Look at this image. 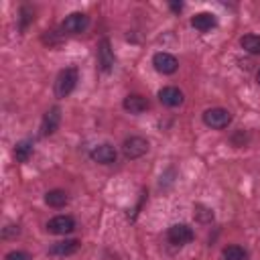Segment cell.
Here are the masks:
<instances>
[{
	"instance_id": "obj_1",
	"label": "cell",
	"mask_w": 260,
	"mask_h": 260,
	"mask_svg": "<svg viewBox=\"0 0 260 260\" xmlns=\"http://www.w3.org/2000/svg\"><path fill=\"white\" fill-rule=\"evenodd\" d=\"M79 81V73H77V67H65L59 71L57 79H55V95L57 98H67L75 85Z\"/></svg>"
},
{
	"instance_id": "obj_2",
	"label": "cell",
	"mask_w": 260,
	"mask_h": 260,
	"mask_svg": "<svg viewBox=\"0 0 260 260\" xmlns=\"http://www.w3.org/2000/svg\"><path fill=\"white\" fill-rule=\"evenodd\" d=\"M203 122L209 128L223 130V128H228L232 124V114L225 108H209V110L203 112Z\"/></svg>"
},
{
	"instance_id": "obj_3",
	"label": "cell",
	"mask_w": 260,
	"mask_h": 260,
	"mask_svg": "<svg viewBox=\"0 0 260 260\" xmlns=\"http://www.w3.org/2000/svg\"><path fill=\"white\" fill-rule=\"evenodd\" d=\"M122 152H124V156L130 158V160L140 158V156H144V154L148 152V140H146L144 136H130V138L124 140Z\"/></svg>"
},
{
	"instance_id": "obj_4",
	"label": "cell",
	"mask_w": 260,
	"mask_h": 260,
	"mask_svg": "<svg viewBox=\"0 0 260 260\" xmlns=\"http://www.w3.org/2000/svg\"><path fill=\"white\" fill-rule=\"evenodd\" d=\"M89 26V16L83 12H71L69 16H65V20L61 22V30L63 32H71V35H79Z\"/></svg>"
},
{
	"instance_id": "obj_5",
	"label": "cell",
	"mask_w": 260,
	"mask_h": 260,
	"mask_svg": "<svg viewBox=\"0 0 260 260\" xmlns=\"http://www.w3.org/2000/svg\"><path fill=\"white\" fill-rule=\"evenodd\" d=\"M152 65H154V69H156L158 73H162V75H171V73H175V71L179 69V61H177V57L171 55V53H165V51L154 53V57H152Z\"/></svg>"
},
{
	"instance_id": "obj_6",
	"label": "cell",
	"mask_w": 260,
	"mask_h": 260,
	"mask_svg": "<svg viewBox=\"0 0 260 260\" xmlns=\"http://www.w3.org/2000/svg\"><path fill=\"white\" fill-rule=\"evenodd\" d=\"M167 238H169V242L175 244V246H185V244H189V242L195 238V234H193V230H191L187 223H175V225L169 228Z\"/></svg>"
},
{
	"instance_id": "obj_7",
	"label": "cell",
	"mask_w": 260,
	"mask_h": 260,
	"mask_svg": "<svg viewBox=\"0 0 260 260\" xmlns=\"http://www.w3.org/2000/svg\"><path fill=\"white\" fill-rule=\"evenodd\" d=\"M73 230H75V219L71 215H55L47 223V232L55 236H65V234H71Z\"/></svg>"
},
{
	"instance_id": "obj_8",
	"label": "cell",
	"mask_w": 260,
	"mask_h": 260,
	"mask_svg": "<svg viewBox=\"0 0 260 260\" xmlns=\"http://www.w3.org/2000/svg\"><path fill=\"white\" fill-rule=\"evenodd\" d=\"M98 65L102 73H110L114 67V51H112L110 39H102L98 45Z\"/></svg>"
},
{
	"instance_id": "obj_9",
	"label": "cell",
	"mask_w": 260,
	"mask_h": 260,
	"mask_svg": "<svg viewBox=\"0 0 260 260\" xmlns=\"http://www.w3.org/2000/svg\"><path fill=\"white\" fill-rule=\"evenodd\" d=\"M89 156H91V160L98 162V165H112V162H116L118 152H116V148H114L112 144L104 142V144L93 146L91 152H89Z\"/></svg>"
},
{
	"instance_id": "obj_10",
	"label": "cell",
	"mask_w": 260,
	"mask_h": 260,
	"mask_svg": "<svg viewBox=\"0 0 260 260\" xmlns=\"http://www.w3.org/2000/svg\"><path fill=\"white\" fill-rule=\"evenodd\" d=\"M59 124H61V110H59L57 106H53V108H49V110L45 112V116H43L41 134H43V136L55 134V130L59 128Z\"/></svg>"
},
{
	"instance_id": "obj_11",
	"label": "cell",
	"mask_w": 260,
	"mask_h": 260,
	"mask_svg": "<svg viewBox=\"0 0 260 260\" xmlns=\"http://www.w3.org/2000/svg\"><path fill=\"white\" fill-rule=\"evenodd\" d=\"M158 102L167 108H177L183 104V91L175 85H167V87L158 89Z\"/></svg>"
},
{
	"instance_id": "obj_12",
	"label": "cell",
	"mask_w": 260,
	"mask_h": 260,
	"mask_svg": "<svg viewBox=\"0 0 260 260\" xmlns=\"http://www.w3.org/2000/svg\"><path fill=\"white\" fill-rule=\"evenodd\" d=\"M122 108L126 112H130V114H142V112L148 110V100L144 95H140V93H130V95L124 98Z\"/></svg>"
},
{
	"instance_id": "obj_13",
	"label": "cell",
	"mask_w": 260,
	"mask_h": 260,
	"mask_svg": "<svg viewBox=\"0 0 260 260\" xmlns=\"http://www.w3.org/2000/svg\"><path fill=\"white\" fill-rule=\"evenodd\" d=\"M79 248H81V242L79 240H61V242H55L49 248V254L51 256H71Z\"/></svg>"
},
{
	"instance_id": "obj_14",
	"label": "cell",
	"mask_w": 260,
	"mask_h": 260,
	"mask_svg": "<svg viewBox=\"0 0 260 260\" xmlns=\"http://www.w3.org/2000/svg\"><path fill=\"white\" fill-rule=\"evenodd\" d=\"M215 16L211 14V12H199V14H195L193 18H191V26L193 28H197V30H201V32H207V30H211L213 26H215Z\"/></svg>"
},
{
	"instance_id": "obj_15",
	"label": "cell",
	"mask_w": 260,
	"mask_h": 260,
	"mask_svg": "<svg viewBox=\"0 0 260 260\" xmlns=\"http://www.w3.org/2000/svg\"><path fill=\"white\" fill-rule=\"evenodd\" d=\"M67 201H69V197H67V193H65L63 189H51V191L45 193V203H47L49 207L59 209V207L67 205Z\"/></svg>"
},
{
	"instance_id": "obj_16",
	"label": "cell",
	"mask_w": 260,
	"mask_h": 260,
	"mask_svg": "<svg viewBox=\"0 0 260 260\" xmlns=\"http://www.w3.org/2000/svg\"><path fill=\"white\" fill-rule=\"evenodd\" d=\"M240 45H242V49L246 51V53H250V55H260V37L258 35H244L242 39H240Z\"/></svg>"
},
{
	"instance_id": "obj_17",
	"label": "cell",
	"mask_w": 260,
	"mask_h": 260,
	"mask_svg": "<svg viewBox=\"0 0 260 260\" xmlns=\"http://www.w3.org/2000/svg\"><path fill=\"white\" fill-rule=\"evenodd\" d=\"M30 156H32V142H30V140H20V142H16V146H14V158H16L18 162H26Z\"/></svg>"
},
{
	"instance_id": "obj_18",
	"label": "cell",
	"mask_w": 260,
	"mask_h": 260,
	"mask_svg": "<svg viewBox=\"0 0 260 260\" xmlns=\"http://www.w3.org/2000/svg\"><path fill=\"white\" fill-rule=\"evenodd\" d=\"M221 256H223V260H248V252L242 246H238V244L225 246L221 250Z\"/></svg>"
},
{
	"instance_id": "obj_19",
	"label": "cell",
	"mask_w": 260,
	"mask_h": 260,
	"mask_svg": "<svg viewBox=\"0 0 260 260\" xmlns=\"http://www.w3.org/2000/svg\"><path fill=\"white\" fill-rule=\"evenodd\" d=\"M195 219L199 221V223H209L211 219H213V211H211V207H207V205H195Z\"/></svg>"
},
{
	"instance_id": "obj_20",
	"label": "cell",
	"mask_w": 260,
	"mask_h": 260,
	"mask_svg": "<svg viewBox=\"0 0 260 260\" xmlns=\"http://www.w3.org/2000/svg\"><path fill=\"white\" fill-rule=\"evenodd\" d=\"M4 260H30V256L26 252H22V250H12V252H8L4 256Z\"/></svg>"
},
{
	"instance_id": "obj_21",
	"label": "cell",
	"mask_w": 260,
	"mask_h": 260,
	"mask_svg": "<svg viewBox=\"0 0 260 260\" xmlns=\"http://www.w3.org/2000/svg\"><path fill=\"white\" fill-rule=\"evenodd\" d=\"M20 14H22V18H20V26H22V28H26V24H28V22L35 18V16H32V10H30L28 6H22Z\"/></svg>"
},
{
	"instance_id": "obj_22",
	"label": "cell",
	"mask_w": 260,
	"mask_h": 260,
	"mask_svg": "<svg viewBox=\"0 0 260 260\" xmlns=\"http://www.w3.org/2000/svg\"><path fill=\"white\" fill-rule=\"evenodd\" d=\"M18 225H6L4 230H2V238H10V236H18Z\"/></svg>"
},
{
	"instance_id": "obj_23",
	"label": "cell",
	"mask_w": 260,
	"mask_h": 260,
	"mask_svg": "<svg viewBox=\"0 0 260 260\" xmlns=\"http://www.w3.org/2000/svg\"><path fill=\"white\" fill-rule=\"evenodd\" d=\"M169 6H171L173 12H181V10H183V4H181V2H171Z\"/></svg>"
},
{
	"instance_id": "obj_24",
	"label": "cell",
	"mask_w": 260,
	"mask_h": 260,
	"mask_svg": "<svg viewBox=\"0 0 260 260\" xmlns=\"http://www.w3.org/2000/svg\"><path fill=\"white\" fill-rule=\"evenodd\" d=\"M256 81L260 83V69H258V73H256Z\"/></svg>"
}]
</instances>
